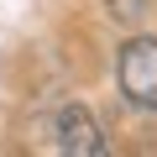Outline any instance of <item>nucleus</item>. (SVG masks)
<instances>
[{
    "mask_svg": "<svg viewBox=\"0 0 157 157\" xmlns=\"http://www.w3.org/2000/svg\"><path fill=\"white\" fill-rule=\"evenodd\" d=\"M115 84L136 110L157 115V37H131L115 58Z\"/></svg>",
    "mask_w": 157,
    "mask_h": 157,
    "instance_id": "1",
    "label": "nucleus"
},
{
    "mask_svg": "<svg viewBox=\"0 0 157 157\" xmlns=\"http://www.w3.org/2000/svg\"><path fill=\"white\" fill-rule=\"evenodd\" d=\"M47 131H52V147L68 152V157H100L105 152V126L84 105H58L52 121H47Z\"/></svg>",
    "mask_w": 157,
    "mask_h": 157,
    "instance_id": "2",
    "label": "nucleus"
},
{
    "mask_svg": "<svg viewBox=\"0 0 157 157\" xmlns=\"http://www.w3.org/2000/svg\"><path fill=\"white\" fill-rule=\"evenodd\" d=\"M94 6H100L110 21H121V26H141L147 11H152V0H94Z\"/></svg>",
    "mask_w": 157,
    "mask_h": 157,
    "instance_id": "3",
    "label": "nucleus"
}]
</instances>
